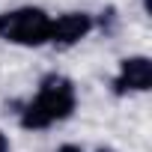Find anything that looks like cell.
Here are the masks:
<instances>
[{
    "instance_id": "6da1fadb",
    "label": "cell",
    "mask_w": 152,
    "mask_h": 152,
    "mask_svg": "<svg viewBox=\"0 0 152 152\" xmlns=\"http://www.w3.org/2000/svg\"><path fill=\"white\" fill-rule=\"evenodd\" d=\"M75 110H78L75 81L63 72H48V75H42L36 96L21 104L18 125L27 131H45L57 122H66Z\"/></svg>"
},
{
    "instance_id": "7a4b0ae2",
    "label": "cell",
    "mask_w": 152,
    "mask_h": 152,
    "mask_svg": "<svg viewBox=\"0 0 152 152\" xmlns=\"http://www.w3.org/2000/svg\"><path fill=\"white\" fill-rule=\"evenodd\" d=\"M51 18L42 6H15L0 12V42L18 48H42L51 36Z\"/></svg>"
},
{
    "instance_id": "3957f363",
    "label": "cell",
    "mask_w": 152,
    "mask_h": 152,
    "mask_svg": "<svg viewBox=\"0 0 152 152\" xmlns=\"http://www.w3.org/2000/svg\"><path fill=\"white\" fill-rule=\"evenodd\" d=\"M152 90V60L146 54H128L119 60L116 75L110 78V93L113 96H140Z\"/></svg>"
},
{
    "instance_id": "277c9868",
    "label": "cell",
    "mask_w": 152,
    "mask_h": 152,
    "mask_svg": "<svg viewBox=\"0 0 152 152\" xmlns=\"http://www.w3.org/2000/svg\"><path fill=\"white\" fill-rule=\"evenodd\" d=\"M93 30H96V15H93V12H87V9L60 12L57 18H51V36H48V45L66 51V48H75L78 42H84Z\"/></svg>"
},
{
    "instance_id": "5b68a950",
    "label": "cell",
    "mask_w": 152,
    "mask_h": 152,
    "mask_svg": "<svg viewBox=\"0 0 152 152\" xmlns=\"http://www.w3.org/2000/svg\"><path fill=\"white\" fill-rule=\"evenodd\" d=\"M9 149H12V140H9V134L3 128H0V152H9Z\"/></svg>"
},
{
    "instance_id": "8992f818",
    "label": "cell",
    "mask_w": 152,
    "mask_h": 152,
    "mask_svg": "<svg viewBox=\"0 0 152 152\" xmlns=\"http://www.w3.org/2000/svg\"><path fill=\"white\" fill-rule=\"evenodd\" d=\"M57 152H84V146H78V143H63V146H57Z\"/></svg>"
},
{
    "instance_id": "52a82bcc",
    "label": "cell",
    "mask_w": 152,
    "mask_h": 152,
    "mask_svg": "<svg viewBox=\"0 0 152 152\" xmlns=\"http://www.w3.org/2000/svg\"><path fill=\"white\" fill-rule=\"evenodd\" d=\"M96 152H116V149H113V146H99Z\"/></svg>"
}]
</instances>
